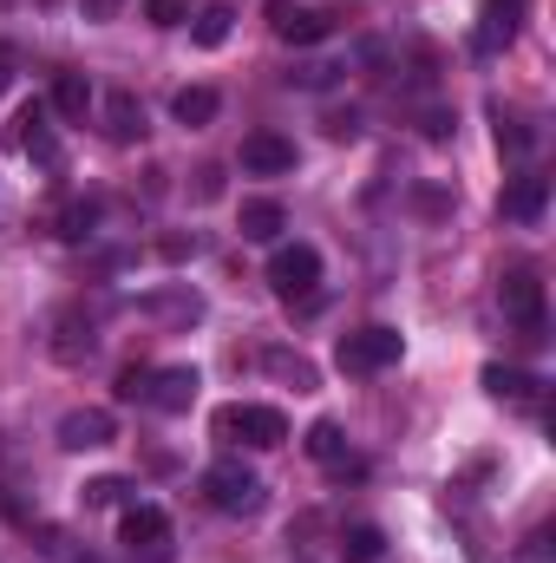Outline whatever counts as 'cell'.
Here are the masks:
<instances>
[{"label": "cell", "mask_w": 556, "mask_h": 563, "mask_svg": "<svg viewBox=\"0 0 556 563\" xmlns=\"http://www.w3.org/2000/svg\"><path fill=\"white\" fill-rule=\"evenodd\" d=\"M400 354H407L400 328H354V334H341V347H334L341 374H387Z\"/></svg>", "instance_id": "obj_1"}, {"label": "cell", "mask_w": 556, "mask_h": 563, "mask_svg": "<svg viewBox=\"0 0 556 563\" xmlns=\"http://www.w3.org/2000/svg\"><path fill=\"white\" fill-rule=\"evenodd\" d=\"M203 498L216 511H230V518H249V511H263V478L249 465H236V459H216L203 472Z\"/></svg>", "instance_id": "obj_2"}, {"label": "cell", "mask_w": 556, "mask_h": 563, "mask_svg": "<svg viewBox=\"0 0 556 563\" xmlns=\"http://www.w3.org/2000/svg\"><path fill=\"white\" fill-rule=\"evenodd\" d=\"M46 354L59 361V367H86L92 354H99V321L79 308V301H66L59 314H53V334H46Z\"/></svg>", "instance_id": "obj_3"}, {"label": "cell", "mask_w": 556, "mask_h": 563, "mask_svg": "<svg viewBox=\"0 0 556 563\" xmlns=\"http://www.w3.org/2000/svg\"><path fill=\"white\" fill-rule=\"evenodd\" d=\"M269 288H276L281 301H308L321 288V256L308 243H281L276 256H269Z\"/></svg>", "instance_id": "obj_4"}, {"label": "cell", "mask_w": 556, "mask_h": 563, "mask_svg": "<svg viewBox=\"0 0 556 563\" xmlns=\"http://www.w3.org/2000/svg\"><path fill=\"white\" fill-rule=\"evenodd\" d=\"M216 439H243V445H281L288 439V420H281L276 407H223L216 413Z\"/></svg>", "instance_id": "obj_5"}, {"label": "cell", "mask_w": 556, "mask_h": 563, "mask_svg": "<svg viewBox=\"0 0 556 563\" xmlns=\"http://www.w3.org/2000/svg\"><path fill=\"white\" fill-rule=\"evenodd\" d=\"M138 314L157 321V328H197V321H203V295H197L190 282H170V288L138 295Z\"/></svg>", "instance_id": "obj_6"}, {"label": "cell", "mask_w": 556, "mask_h": 563, "mask_svg": "<svg viewBox=\"0 0 556 563\" xmlns=\"http://www.w3.org/2000/svg\"><path fill=\"white\" fill-rule=\"evenodd\" d=\"M498 301H504V314L524 328V341L544 334V282L531 276V269H511V276L498 282Z\"/></svg>", "instance_id": "obj_7"}, {"label": "cell", "mask_w": 556, "mask_h": 563, "mask_svg": "<svg viewBox=\"0 0 556 563\" xmlns=\"http://www.w3.org/2000/svg\"><path fill=\"white\" fill-rule=\"evenodd\" d=\"M269 33H276L281 46H321V40L334 33V20H327L321 7H301V0H276V7H269Z\"/></svg>", "instance_id": "obj_8"}, {"label": "cell", "mask_w": 556, "mask_h": 563, "mask_svg": "<svg viewBox=\"0 0 556 563\" xmlns=\"http://www.w3.org/2000/svg\"><path fill=\"white\" fill-rule=\"evenodd\" d=\"M119 439V420L105 413V407H73L66 420H59V445L66 452H99V445H112Z\"/></svg>", "instance_id": "obj_9"}, {"label": "cell", "mask_w": 556, "mask_h": 563, "mask_svg": "<svg viewBox=\"0 0 556 563\" xmlns=\"http://www.w3.org/2000/svg\"><path fill=\"white\" fill-rule=\"evenodd\" d=\"M197 387H203L197 367H151V394H144V407H157V413H190Z\"/></svg>", "instance_id": "obj_10"}, {"label": "cell", "mask_w": 556, "mask_h": 563, "mask_svg": "<svg viewBox=\"0 0 556 563\" xmlns=\"http://www.w3.org/2000/svg\"><path fill=\"white\" fill-rule=\"evenodd\" d=\"M243 170L249 177H288L294 170V144L276 139V132H249L243 139Z\"/></svg>", "instance_id": "obj_11"}, {"label": "cell", "mask_w": 556, "mask_h": 563, "mask_svg": "<svg viewBox=\"0 0 556 563\" xmlns=\"http://www.w3.org/2000/svg\"><path fill=\"white\" fill-rule=\"evenodd\" d=\"M308 459H321V465H327V472H341V478H347V472H354V478L367 472V465L347 452V439H341V426H334V420H314V426H308Z\"/></svg>", "instance_id": "obj_12"}, {"label": "cell", "mask_w": 556, "mask_h": 563, "mask_svg": "<svg viewBox=\"0 0 556 563\" xmlns=\"http://www.w3.org/2000/svg\"><path fill=\"white\" fill-rule=\"evenodd\" d=\"M119 538H125L132 551H164V544H170V518H164L157 505H132L125 525H119Z\"/></svg>", "instance_id": "obj_13"}, {"label": "cell", "mask_w": 556, "mask_h": 563, "mask_svg": "<svg viewBox=\"0 0 556 563\" xmlns=\"http://www.w3.org/2000/svg\"><path fill=\"white\" fill-rule=\"evenodd\" d=\"M236 230H243V243H276L281 230H288V210H281L276 197H249L243 217H236Z\"/></svg>", "instance_id": "obj_14"}, {"label": "cell", "mask_w": 556, "mask_h": 563, "mask_svg": "<svg viewBox=\"0 0 556 563\" xmlns=\"http://www.w3.org/2000/svg\"><path fill=\"white\" fill-rule=\"evenodd\" d=\"M13 144H20L33 164H59V139H53V125H46V106H26V112H20Z\"/></svg>", "instance_id": "obj_15"}, {"label": "cell", "mask_w": 556, "mask_h": 563, "mask_svg": "<svg viewBox=\"0 0 556 563\" xmlns=\"http://www.w3.org/2000/svg\"><path fill=\"white\" fill-rule=\"evenodd\" d=\"M105 132L119 144H138L151 125H144V106H138V92H105Z\"/></svg>", "instance_id": "obj_16"}, {"label": "cell", "mask_w": 556, "mask_h": 563, "mask_svg": "<svg viewBox=\"0 0 556 563\" xmlns=\"http://www.w3.org/2000/svg\"><path fill=\"white\" fill-rule=\"evenodd\" d=\"M544 203H551V184H544V177H518V184L504 190V217H511V223H537Z\"/></svg>", "instance_id": "obj_17"}, {"label": "cell", "mask_w": 556, "mask_h": 563, "mask_svg": "<svg viewBox=\"0 0 556 563\" xmlns=\"http://www.w3.org/2000/svg\"><path fill=\"white\" fill-rule=\"evenodd\" d=\"M53 112L59 119H86L92 112V79L86 73H59L53 79Z\"/></svg>", "instance_id": "obj_18"}, {"label": "cell", "mask_w": 556, "mask_h": 563, "mask_svg": "<svg viewBox=\"0 0 556 563\" xmlns=\"http://www.w3.org/2000/svg\"><path fill=\"white\" fill-rule=\"evenodd\" d=\"M170 112H177V125H210L223 112V99H216V86H184L170 99Z\"/></svg>", "instance_id": "obj_19"}, {"label": "cell", "mask_w": 556, "mask_h": 563, "mask_svg": "<svg viewBox=\"0 0 556 563\" xmlns=\"http://www.w3.org/2000/svg\"><path fill=\"white\" fill-rule=\"evenodd\" d=\"M511 40H518V13L485 7V13H478V53H504Z\"/></svg>", "instance_id": "obj_20"}, {"label": "cell", "mask_w": 556, "mask_h": 563, "mask_svg": "<svg viewBox=\"0 0 556 563\" xmlns=\"http://www.w3.org/2000/svg\"><path fill=\"white\" fill-rule=\"evenodd\" d=\"M537 387H544V380H531L524 367H485V394H491V400H531Z\"/></svg>", "instance_id": "obj_21"}, {"label": "cell", "mask_w": 556, "mask_h": 563, "mask_svg": "<svg viewBox=\"0 0 556 563\" xmlns=\"http://www.w3.org/2000/svg\"><path fill=\"white\" fill-rule=\"evenodd\" d=\"M263 367H269L276 380H288L294 394H314V367H308L301 354H288V347H269V354H263Z\"/></svg>", "instance_id": "obj_22"}, {"label": "cell", "mask_w": 556, "mask_h": 563, "mask_svg": "<svg viewBox=\"0 0 556 563\" xmlns=\"http://www.w3.org/2000/svg\"><path fill=\"white\" fill-rule=\"evenodd\" d=\"M380 551H387L380 525H347V531H341V558L347 563H380Z\"/></svg>", "instance_id": "obj_23"}, {"label": "cell", "mask_w": 556, "mask_h": 563, "mask_svg": "<svg viewBox=\"0 0 556 563\" xmlns=\"http://www.w3.org/2000/svg\"><path fill=\"white\" fill-rule=\"evenodd\" d=\"M190 20H197V26H190V40H197V46H223V40H230V20H236V13H230V7L216 0V7H197Z\"/></svg>", "instance_id": "obj_24"}, {"label": "cell", "mask_w": 556, "mask_h": 563, "mask_svg": "<svg viewBox=\"0 0 556 563\" xmlns=\"http://www.w3.org/2000/svg\"><path fill=\"white\" fill-rule=\"evenodd\" d=\"M531 144H537V132H531V125H524L518 112H504V106H498V151H511V157H524Z\"/></svg>", "instance_id": "obj_25"}, {"label": "cell", "mask_w": 556, "mask_h": 563, "mask_svg": "<svg viewBox=\"0 0 556 563\" xmlns=\"http://www.w3.org/2000/svg\"><path fill=\"white\" fill-rule=\"evenodd\" d=\"M92 223H99V203H66V210H59V236H66V243H86Z\"/></svg>", "instance_id": "obj_26"}, {"label": "cell", "mask_w": 556, "mask_h": 563, "mask_svg": "<svg viewBox=\"0 0 556 563\" xmlns=\"http://www.w3.org/2000/svg\"><path fill=\"white\" fill-rule=\"evenodd\" d=\"M190 13H197L190 0H144V20H151V26H184Z\"/></svg>", "instance_id": "obj_27"}, {"label": "cell", "mask_w": 556, "mask_h": 563, "mask_svg": "<svg viewBox=\"0 0 556 563\" xmlns=\"http://www.w3.org/2000/svg\"><path fill=\"white\" fill-rule=\"evenodd\" d=\"M125 498H132L125 478H92V485H86V505H125Z\"/></svg>", "instance_id": "obj_28"}, {"label": "cell", "mask_w": 556, "mask_h": 563, "mask_svg": "<svg viewBox=\"0 0 556 563\" xmlns=\"http://www.w3.org/2000/svg\"><path fill=\"white\" fill-rule=\"evenodd\" d=\"M112 394H119V400H144V394H151V367H144V361H132V367L119 374V387H112Z\"/></svg>", "instance_id": "obj_29"}, {"label": "cell", "mask_w": 556, "mask_h": 563, "mask_svg": "<svg viewBox=\"0 0 556 563\" xmlns=\"http://www.w3.org/2000/svg\"><path fill=\"white\" fill-rule=\"evenodd\" d=\"M327 139H360V112H334L327 119Z\"/></svg>", "instance_id": "obj_30"}, {"label": "cell", "mask_w": 556, "mask_h": 563, "mask_svg": "<svg viewBox=\"0 0 556 563\" xmlns=\"http://www.w3.org/2000/svg\"><path fill=\"white\" fill-rule=\"evenodd\" d=\"M419 125H425V139H445V132H452V112H445V106H432Z\"/></svg>", "instance_id": "obj_31"}, {"label": "cell", "mask_w": 556, "mask_h": 563, "mask_svg": "<svg viewBox=\"0 0 556 563\" xmlns=\"http://www.w3.org/2000/svg\"><path fill=\"white\" fill-rule=\"evenodd\" d=\"M119 7H125V0H79V13H86V20H112Z\"/></svg>", "instance_id": "obj_32"}, {"label": "cell", "mask_w": 556, "mask_h": 563, "mask_svg": "<svg viewBox=\"0 0 556 563\" xmlns=\"http://www.w3.org/2000/svg\"><path fill=\"white\" fill-rule=\"evenodd\" d=\"M223 190V170H197V197H216Z\"/></svg>", "instance_id": "obj_33"}, {"label": "cell", "mask_w": 556, "mask_h": 563, "mask_svg": "<svg viewBox=\"0 0 556 563\" xmlns=\"http://www.w3.org/2000/svg\"><path fill=\"white\" fill-rule=\"evenodd\" d=\"M7 79H13V59H7V46H0V92H7Z\"/></svg>", "instance_id": "obj_34"}]
</instances>
